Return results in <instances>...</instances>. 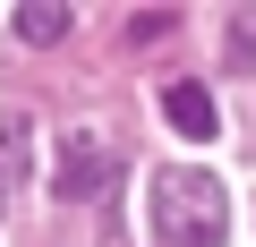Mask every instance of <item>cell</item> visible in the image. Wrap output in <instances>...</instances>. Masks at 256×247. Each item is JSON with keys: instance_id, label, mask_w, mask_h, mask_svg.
Wrapping results in <instances>:
<instances>
[{"instance_id": "5", "label": "cell", "mask_w": 256, "mask_h": 247, "mask_svg": "<svg viewBox=\"0 0 256 247\" xmlns=\"http://www.w3.org/2000/svg\"><path fill=\"white\" fill-rule=\"evenodd\" d=\"M68 26H77V17L60 9V0H34V9H18V34H26V43H60Z\"/></svg>"}, {"instance_id": "6", "label": "cell", "mask_w": 256, "mask_h": 247, "mask_svg": "<svg viewBox=\"0 0 256 247\" xmlns=\"http://www.w3.org/2000/svg\"><path fill=\"white\" fill-rule=\"evenodd\" d=\"M230 60H239V68L256 60V17H239V34H230Z\"/></svg>"}, {"instance_id": "1", "label": "cell", "mask_w": 256, "mask_h": 247, "mask_svg": "<svg viewBox=\"0 0 256 247\" xmlns=\"http://www.w3.org/2000/svg\"><path fill=\"white\" fill-rule=\"evenodd\" d=\"M146 213H154V239L162 247H222L230 239V196L214 171H188V162H162L154 188H146Z\"/></svg>"}, {"instance_id": "3", "label": "cell", "mask_w": 256, "mask_h": 247, "mask_svg": "<svg viewBox=\"0 0 256 247\" xmlns=\"http://www.w3.org/2000/svg\"><path fill=\"white\" fill-rule=\"evenodd\" d=\"M162 119H171L180 137H214V128H222V111H214L205 85H171V94H162Z\"/></svg>"}, {"instance_id": "4", "label": "cell", "mask_w": 256, "mask_h": 247, "mask_svg": "<svg viewBox=\"0 0 256 247\" xmlns=\"http://www.w3.org/2000/svg\"><path fill=\"white\" fill-rule=\"evenodd\" d=\"M26 137H34V128L9 111V128H0V196H18V179H26Z\"/></svg>"}, {"instance_id": "2", "label": "cell", "mask_w": 256, "mask_h": 247, "mask_svg": "<svg viewBox=\"0 0 256 247\" xmlns=\"http://www.w3.org/2000/svg\"><path fill=\"white\" fill-rule=\"evenodd\" d=\"M102 188H111V154H102V137H60L52 196H60V205H86V196H102Z\"/></svg>"}]
</instances>
